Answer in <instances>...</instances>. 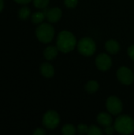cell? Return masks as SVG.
Returning a JSON list of instances; mask_svg holds the SVG:
<instances>
[{
	"label": "cell",
	"mask_w": 134,
	"mask_h": 135,
	"mask_svg": "<svg viewBox=\"0 0 134 135\" xmlns=\"http://www.w3.org/2000/svg\"><path fill=\"white\" fill-rule=\"evenodd\" d=\"M76 46L75 36L68 31L61 32L57 38V47L64 53L70 52L74 49Z\"/></svg>",
	"instance_id": "obj_1"
},
{
	"label": "cell",
	"mask_w": 134,
	"mask_h": 135,
	"mask_svg": "<svg viewBox=\"0 0 134 135\" xmlns=\"http://www.w3.org/2000/svg\"><path fill=\"white\" fill-rule=\"evenodd\" d=\"M115 128L119 134H131L134 132V120L128 115H122L117 118Z\"/></svg>",
	"instance_id": "obj_2"
},
{
	"label": "cell",
	"mask_w": 134,
	"mask_h": 135,
	"mask_svg": "<svg viewBox=\"0 0 134 135\" xmlns=\"http://www.w3.org/2000/svg\"><path fill=\"white\" fill-rule=\"evenodd\" d=\"M36 35L40 42L47 44L52 40L54 35V30L51 25L47 23H43L36 28Z\"/></svg>",
	"instance_id": "obj_3"
},
{
	"label": "cell",
	"mask_w": 134,
	"mask_h": 135,
	"mask_svg": "<svg viewBox=\"0 0 134 135\" xmlns=\"http://www.w3.org/2000/svg\"><path fill=\"white\" fill-rule=\"evenodd\" d=\"M78 51L79 52L85 56L92 55L96 49L95 41L89 37L82 38L78 43Z\"/></svg>",
	"instance_id": "obj_4"
},
{
	"label": "cell",
	"mask_w": 134,
	"mask_h": 135,
	"mask_svg": "<svg viewBox=\"0 0 134 135\" xmlns=\"http://www.w3.org/2000/svg\"><path fill=\"white\" fill-rule=\"evenodd\" d=\"M59 121H60V118L58 114L52 110L47 112L43 118V126L49 130H53L56 128L59 124Z\"/></svg>",
	"instance_id": "obj_5"
},
{
	"label": "cell",
	"mask_w": 134,
	"mask_h": 135,
	"mask_svg": "<svg viewBox=\"0 0 134 135\" xmlns=\"http://www.w3.org/2000/svg\"><path fill=\"white\" fill-rule=\"evenodd\" d=\"M117 77L119 81H121L122 84L126 85L132 84L134 81L133 73L130 69L125 66H122L118 69L117 72Z\"/></svg>",
	"instance_id": "obj_6"
},
{
	"label": "cell",
	"mask_w": 134,
	"mask_h": 135,
	"mask_svg": "<svg viewBox=\"0 0 134 135\" xmlns=\"http://www.w3.org/2000/svg\"><path fill=\"white\" fill-rule=\"evenodd\" d=\"M107 108L112 115H118L122 111V103L116 97H111L107 100Z\"/></svg>",
	"instance_id": "obj_7"
},
{
	"label": "cell",
	"mask_w": 134,
	"mask_h": 135,
	"mask_svg": "<svg viewBox=\"0 0 134 135\" xmlns=\"http://www.w3.org/2000/svg\"><path fill=\"white\" fill-rule=\"evenodd\" d=\"M96 64L99 70H107L111 68L112 65V61L111 57L107 54H100L96 57Z\"/></svg>",
	"instance_id": "obj_8"
},
{
	"label": "cell",
	"mask_w": 134,
	"mask_h": 135,
	"mask_svg": "<svg viewBox=\"0 0 134 135\" xmlns=\"http://www.w3.org/2000/svg\"><path fill=\"white\" fill-rule=\"evenodd\" d=\"M44 13H45L47 20L51 23L57 22L62 17V10L58 7L46 9L44 11Z\"/></svg>",
	"instance_id": "obj_9"
},
{
	"label": "cell",
	"mask_w": 134,
	"mask_h": 135,
	"mask_svg": "<svg viewBox=\"0 0 134 135\" xmlns=\"http://www.w3.org/2000/svg\"><path fill=\"white\" fill-rule=\"evenodd\" d=\"M97 121L98 123L103 126V127H108V126H111L112 124V122H113V119H112V117L108 115L107 113H105V112H102V113H100L97 116Z\"/></svg>",
	"instance_id": "obj_10"
},
{
	"label": "cell",
	"mask_w": 134,
	"mask_h": 135,
	"mask_svg": "<svg viewBox=\"0 0 134 135\" xmlns=\"http://www.w3.org/2000/svg\"><path fill=\"white\" fill-rule=\"evenodd\" d=\"M40 72L45 78H51L54 74L53 66L49 63H43L40 66Z\"/></svg>",
	"instance_id": "obj_11"
},
{
	"label": "cell",
	"mask_w": 134,
	"mask_h": 135,
	"mask_svg": "<svg viewBox=\"0 0 134 135\" xmlns=\"http://www.w3.org/2000/svg\"><path fill=\"white\" fill-rule=\"evenodd\" d=\"M105 47H106V50L109 53H111V54H116L117 52H118L120 49L119 44L116 40H108L105 44Z\"/></svg>",
	"instance_id": "obj_12"
},
{
	"label": "cell",
	"mask_w": 134,
	"mask_h": 135,
	"mask_svg": "<svg viewBox=\"0 0 134 135\" xmlns=\"http://www.w3.org/2000/svg\"><path fill=\"white\" fill-rule=\"evenodd\" d=\"M58 47L54 46H49L47 48H45L43 51V55L47 60H51L54 59L58 55Z\"/></svg>",
	"instance_id": "obj_13"
},
{
	"label": "cell",
	"mask_w": 134,
	"mask_h": 135,
	"mask_svg": "<svg viewBox=\"0 0 134 135\" xmlns=\"http://www.w3.org/2000/svg\"><path fill=\"white\" fill-rule=\"evenodd\" d=\"M99 89V84L96 81H90L85 85V90L88 93H94Z\"/></svg>",
	"instance_id": "obj_14"
},
{
	"label": "cell",
	"mask_w": 134,
	"mask_h": 135,
	"mask_svg": "<svg viewBox=\"0 0 134 135\" xmlns=\"http://www.w3.org/2000/svg\"><path fill=\"white\" fill-rule=\"evenodd\" d=\"M45 17H46V15H45L44 12H36V13H34L32 15V21L34 24H39V23H41L44 20Z\"/></svg>",
	"instance_id": "obj_15"
},
{
	"label": "cell",
	"mask_w": 134,
	"mask_h": 135,
	"mask_svg": "<svg viewBox=\"0 0 134 135\" xmlns=\"http://www.w3.org/2000/svg\"><path fill=\"white\" fill-rule=\"evenodd\" d=\"M62 133L64 135H73L76 133V129L73 125L66 124L62 127Z\"/></svg>",
	"instance_id": "obj_16"
},
{
	"label": "cell",
	"mask_w": 134,
	"mask_h": 135,
	"mask_svg": "<svg viewBox=\"0 0 134 135\" xmlns=\"http://www.w3.org/2000/svg\"><path fill=\"white\" fill-rule=\"evenodd\" d=\"M30 9L28 7H22L19 12H18V16L21 20H26L28 18V17L30 16Z\"/></svg>",
	"instance_id": "obj_17"
},
{
	"label": "cell",
	"mask_w": 134,
	"mask_h": 135,
	"mask_svg": "<svg viewBox=\"0 0 134 135\" xmlns=\"http://www.w3.org/2000/svg\"><path fill=\"white\" fill-rule=\"evenodd\" d=\"M33 4L38 9H44L49 4V0H33Z\"/></svg>",
	"instance_id": "obj_18"
},
{
	"label": "cell",
	"mask_w": 134,
	"mask_h": 135,
	"mask_svg": "<svg viewBox=\"0 0 134 135\" xmlns=\"http://www.w3.org/2000/svg\"><path fill=\"white\" fill-rule=\"evenodd\" d=\"M88 135H101L103 134V131L96 126H91L88 128Z\"/></svg>",
	"instance_id": "obj_19"
},
{
	"label": "cell",
	"mask_w": 134,
	"mask_h": 135,
	"mask_svg": "<svg viewBox=\"0 0 134 135\" xmlns=\"http://www.w3.org/2000/svg\"><path fill=\"white\" fill-rule=\"evenodd\" d=\"M88 128H89V127H87L86 125H85V124H80V125L78 126L77 130H78V132H79L80 134H88Z\"/></svg>",
	"instance_id": "obj_20"
},
{
	"label": "cell",
	"mask_w": 134,
	"mask_h": 135,
	"mask_svg": "<svg viewBox=\"0 0 134 135\" xmlns=\"http://www.w3.org/2000/svg\"><path fill=\"white\" fill-rule=\"evenodd\" d=\"M78 0H65V4L69 8H74L77 5Z\"/></svg>",
	"instance_id": "obj_21"
},
{
	"label": "cell",
	"mask_w": 134,
	"mask_h": 135,
	"mask_svg": "<svg viewBox=\"0 0 134 135\" xmlns=\"http://www.w3.org/2000/svg\"><path fill=\"white\" fill-rule=\"evenodd\" d=\"M115 127H111V126H108V127H106L105 129H104L105 133L107 134H113L115 133Z\"/></svg>",
	"instance_id": "obj_22"
},
{
	"label": "cell",
	"mask_w": 134,
	"mask_h": 135,
	"mask_svg": "<svg viewBox=\"0 0 134 135\" xmlns=\"http://www.w3.org/2000/svg\"><path fill=\"white\" fill-rule=\"evenodd\" d=\"M46 134L45 131L42 128H37L34 132H33V134L34 135H44Z\"/></svg>",
	"instance_id": "obj_23"
},
{
	"label": "cell",
	"mask_w": 134,
	"mask_h": 135,
	"mask_svg": "<svg viewBox=\"0 0 134 135\" xmlns=\"http://www.w3.org/2000/svg\"><path fill=\"white\" fill-rule=\"evenodd\" d=\"M128 54L130 55V57L134 60V45H132L129 47L128 49Z\"/></svg>",
	"instance_id": "obj_24"
},
{
	"label": "cell",
	"mask_w": 134,
	"mask_h": 135,
	"mask_svg": "<svg viewBox=\"0 0 134 135\" xmlns=\"http://www.w3.org/2000/svg\"><path fill=\"white\" fill-rule=\"evenodd\" d=\"M16 2L19 3V4H28V2H30L32 0H14Z\"/></svg>",
	"instance_id": "obj_25"
},
{
	"label": "cell",
	"mask_w": 134,
	"mask_h": 135,
	"mask_svg": "<svg viewBox=\"0 0 134 135\" xmlns=\"http://www.w3.org/2000/svg\"><path fill=\"white\" fill-rule=\"evenodd\" d=\"M4 8V2H3V0H0V12Z\"/></svg>",
	"instance_id": "obj_26"
}]
</instances>
